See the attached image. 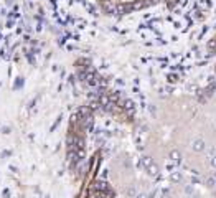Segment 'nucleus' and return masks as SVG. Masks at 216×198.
Segmentation results:
<instances>
[{"instance_id":"f257e3e1","label":"nucleus","mask_w":216,"mask_h":198,"mask_svg":"<svg viewBox=\"0 0 216 198\" xmlns=\"http://www.w3.org/2000/svg\"><path fill=\"white\" fill-rule=\"evenodd\" d=\"M208 185H209V187H215V185H216V180H215V178H209V180H208Z\"/></svg>"}]
</instances>
